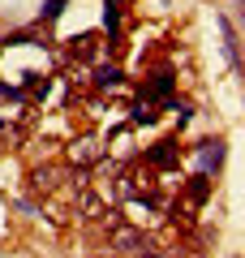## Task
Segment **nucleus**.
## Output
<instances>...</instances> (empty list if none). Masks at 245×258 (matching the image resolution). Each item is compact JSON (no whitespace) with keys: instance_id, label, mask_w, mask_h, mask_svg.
Here are the masks:
<instances>
[{"instance_id":"f257e3e1","label":"nucleus","mask_w":245,"mask_h":258,"mask_svg":"<svg viewBox=\"0 0 245 258\" xmlns=\"http://www.w3.org/2000/svg\"><path fill=\"white\" fill-rule=\"evenodd\" d=\"M146 164H151V168H168V164H176V142H172V138L155 142L151 155H146Z\"/></svg>"},{"instance_id":"7ed1b4c3","label":"nucleus","mask_w":245,"mask_h":258,"mask_svg":"<svg viewBox=\"0 0 245 258\" xmlns=\"http://www.w3.org/2000/svg\"><path fill=\"white\" fill-rule=\"evenodd\" d=\"M185 198H190V203H207V198H211V176L198 172L190 185H185Z\"/></svg>"},{"instance_id":"0eeeda50","label":"nucleus","mask_w":245,"mask_h":258,"mask_svg":"<svg viewBox=\"0 0 245 258\" xmlns=\"http://www.w3.org/2000/svg\"><path fill=\"white\" fill-rule=\"evenodd\" d=\"M168 91H172V74H159V78L151 82V95H159V99H163Z\"/></svg>"},{"instance_id":"423d86ee","label":"nucleus","mask_w":245,"mask_h":258,"mask_svg":"<svg viewBox=\"0 0 245 258\" xmlns=\"http://www.w3.org/2000/svg\"><path fill=\"white\" fill-rule=\"evenodd\" d=\"M112 245H142V237L134 228H120V232H112Z\"/></svg>"},{"instance_id":"1a4fd4ad","label":"nucleus","mask_w":245,"mask_h":258,"mask_svg":"<svg viewBox=\"0 0 245 258\" xmlns=\"http://www.w3.org/2000/svg\"><path fill=\"white\" fill-rule=\"evenodd\" d=\"M146 258H155V254H146Z\"/></svg>"},{"instance_id":"6e6552de","label":"nucleus","mask_w":245,"mask_h":258,"mask_svg":"<svg viewBox=\"0 0 245 258\" xmlns=\"http://www.w3.org/2000/svg\"><path fill=\"white\" fill-rule=\"evenodd\" d=\"M60 5H65V0H47V9H43V18H56V13H60Z\"/></svg>"},{"instance_id":"20e7f679","label":"nucleus","mask_w":245,"mask_h":258,"mask_svg":"<svg viewBox=\"0 0 245 258\" xmlns=\"http://www.w3.org/2000/svg\"><path fill=\"white\" fill-rule=\"evenodd\" d=\"M56 176H60V168H39V172H35V189L39 194H52L56 189Z\"/></svg>"},{"instance_id":"39448f33","label":"nucleus","mask_w":245,"mask_h":258,"mask_svg":"<svg viewBox=\"0 0 245 258\" xmlns=\"http://www.w3.org/2000/svg\"><path fill=\"white\" fill-rule=\"evenodd\" d=\"M116 82H120V69H116V64H112V69H99V74H95V86H99V91H112Z\"/></svg>"},{"instance_id":"f03ea898","label":"nucleus","mask_w":245,"mask_h":258,"mask_svg":"<svg viewBox=\"0 0 245 258\" xmlns=\"http://www.w3.org/2000/svg\"><path fill=\"white\" fill-rule=\"evenodd\" d=\"M198 164H202V172H215V168L224 164V142H202L198 147Z\"/></svg>"}]
</instances>
